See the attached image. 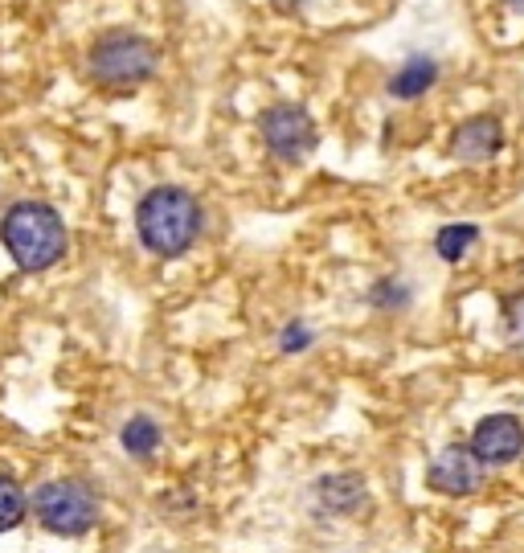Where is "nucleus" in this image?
<instances>
[{
  "mask_svg": "<svg viewBox=\"0 0 524 553\" xmlns=\"http://www.w3.org/2000/svg\"><path fill=\"white\" fill-rule=\"evenodd\" d=\"M156 66L152 46L140 33H107L99 46L91 50V74L107 87H131V82H144Z\"/></svg>",
  "mask_w": 524,
  "mask_h": 553,
  "instance_id": "nucleus-4",
  "label": "nucleus"
},
{
  "mask_svg": "<svg viewBox=\"0 0 524 553\" xmlns=\"http://www.w3.org/2000/svg\"><path fill=\"white\" fill-rule=\"evenodd\" d=\"M365 496V488L353 480V476H332V480H320V500L336 513H348L357 500Z\"/></svg>",
  "mask_w": 524,
  "mask_h": 553,
  "instance_id": "nucleus-10",
  "label": "nucleus"
},
{
  "mask_svg": "<svg viewBox=\"0 0 524 553\" xmlns=\"http://www.w3.org/2000/svg\"><path fill=\"white\" fill-rule=\"evenodd\" d=\"M136 230H140V242L152 254H164V259H172V254L189 250V242L197 238V230H201V209H197V201L185 189L160 185V189H152L140 201V209H136Z\"/></svg>",
  "mask_w": 524,
  "mask_h": 553,
  "instance_id": "nucleus-2",
  "label": "nucleus"
},
{
  "mask_svg": "<svg viewBox=\"0 0 524 553\" xmlns=\"http://www.w3.org/2000/svg\"><path fill=\"white\" fill-rule=\"evenodd\" d=\"M426 480L443 496H471V492H479V484H484V463L475 459L471 447H443L430 459Z\"/></svg>",
  "mask_w": 524,
  "mask_h": 553,
  "instance_id": "nucleus-6",
  "label": "nucleus"
},
{
  "mask_svg": "<svg viewBox=\"0 0 524 553\" xmlns=\"http://www.w3.org/2000/svg\"><path fill=\"white\" fill-rule=\"evenodd\" d=\"M439 78V66H434L430 58H410L398 74H393V82H389V91L398 95V99H414V95H422L430 82Z\"/></svg>",
  "mask_w": 524,
  "mask_h": 553,
  "instance_id": "nucleus-9",
  "label": "nucleus"
},
{
  "mask_svg": "<svg viewBox=\"0 0 524 553\" xmlns=\"http://www.w3.org/2000/svg\"><path fill=\"white\" fill-rule=\"evenodd\" d=\"M262 140H267V148L279 160H303L316 148V127H312V119L303 107L279 103V107H271L267 115H262Z\"/></svg>",
  "mask_w": 524,
  "mask_h": 553,
  "instance_id": "nucleus-5",
  "label": "nucleus"
},
{
  "mask_svg": "<svg viewBox=\"0 0 524 553\" xmlns=\"http://www.w3.org/2000/svg\"><path fill=\"white\" fill-rule=\"evenodd\" d=\"M21 517H25V492L9 476H0V533L17 529Z\"/></svg>",
  "mask_w": 524,
  "mask_h": 553,
  "instance_id": "nucleus-13",
  "label": "nucleus"
},
{
  "mask_svg": "<svg viewBox=\"0 0 524 553\" xmlns=\"http://www.w3.org/2000/svg\"><path fill=\"white\" fill-rule=\"evenodd\" d=\"M500 144H504V132H500V123L492 119V115H475V119H467L459 132H455V156H463V160H488V156H496L500 152Z\"/></svg>",
  "mask_w": 524,
  "mask_h": 553,
  "instance_id": "nucleus-8",
  "label": "nucleus"
},
{
  "mask_svg": "<svg viewBox=\"0 0 524 553\" xmlns=\"http://www.w3.org/2000/svg\"><path fill=\"white\" fill-rule=\"evenodd\" d=\"M9 254L21 271H46L66 254V226L46 201H21L0 222Z\"/></svg>",
  "mask_w": 524,
  "mask_h": 553,
  "instance_id": "nucleus-1",
  "label": "nucleus"
},
{
  "mask_svg": "<svg viewBox=\"0 0 524 553\" xmlns=\"http://www.w3.org/2000/svg\"><path fill=\"white\" fill-rule=\"evenodd\" d=\"M308 332H303V328H287V336H283V349H303V345H308Z\"/></svg>",
  "mask_w": 524,
  "mask_h": 553,
  "instance_id": "nucleus-14",
  "label": "nucleus"
},
{
  "mask_svg": "<svg viewBox=\"0 0 524 553\" xmlns=\"http://www.w3.org/2000/svg\"><path fill=\"white\" fill-rule=\"evenodd\" d=\"M156 443H160V427H156L152 418H144V414H140V418H131L127 427H123V447H127L131 455H140V459H144V455L156 451Z\"/></svg>",
  "mask_w": 524,
  "mask_h": 553,
  "instance_id": "nucleus-11",
  "label": "nucleus"
},
{
  "mask_svg": "<svg viewBox=\"0 0 524 553\" xmlns=\"http://www.w3.org/2000/svg\"><path fill=\"white\" fill-rule=\"evenodd\" d=\"M475 238H479L475 226H447V230H439V238H434V250H439L447 263H459Z\"/></svg>",
  "mask_w": 524,
  "mask_h": 553,
  "instance_id": "nucleus-12",
  "label": "nucleus"
},
{
  "mask_svg": "<svg viewBox=\"0 0 524 553\" xmlns=\"http://www.w3.org/2000/svg\"><path fill=\"white\" fill-rule=\"evenodd\" d=\"M467 447L475 451V459L484 463V467H504V463H512V459L524 451V427H520V418H512V414H492V418H484V422L475 427V435H471Z\"/></svg>",
  "mask_w": 524,
  "mask_h": 553,
  "instance_id": "nucleus-7",
  "label": "nucleus"
},
{
  "mask_svg": "<svg viewBox=\"0 0 524 553\" xmlns=\"http://www.w3.org/2000/svg\"><path fill=\"white\" fill-rule=\"evenodd\" d=\"M33 517L58 537H78L99 521V496L78 480H54L33 492Z\"/></svg>",
  "mask_w": 524,
  "mask_h": 553,
  "instance_id": "nucleus-3",
  "label": "nucleus"
},
{
  "mask_svg": "<svg viewBox=\"0 0 524 553\" xmlns=\"http://www.w3.org/2000/svg\"><path fill=\"white\" fill-rule=\"evenodd\" d=\"M508 5H512V13H524V0H508Z\"/></svg>",
  "mask_w": 524,
  "mask_h": 553,
  "instance_id": "nucleus-15",
  "label": "nucleus"
}]
</instances>
